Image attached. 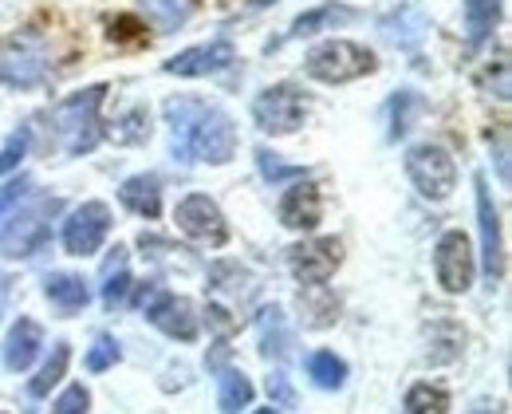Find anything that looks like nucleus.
Segmentation results:
<instances>
[{
    "instance_id": "obj_1",
    "label": "nucleus",
    "mask_w": 512,
    "mask_h": 414,
    "mask_svg": "<svg viewBox=\"0 0 512 414\" xmlns=\"http://www.w3.org/2000/svg\"><path fill=\"white\" fill-rule=\"evenodd\" d=\"M166 123H170V150L178 162H209V166H225L237 158V123L205 99L178 95L166 99L162 107Z\"/></svg>"
},
{
    "instance_id": "obj_2",
    "label": "nucleus",
    "mask_w": 512,
    "mask_h": 414,
    "mask_svg": "<svg viewBox=\"0 0 512 414\" xmlns=\"http://www.w3.org/2000/svg\"><path fill=\"white\" fill-rule=\"evenodd\" d=\"M103 95H107V87L95 83V87H83V91L67 95L52 107V127H56V138H60L67 158H83L99 146V138H103V127H99Z\"/></svg>"
},
{
    "instance_id": "obj_3",
    "label": "nucleus",
    "mask_w": 512,
    "mask_h": 414,
    "mask_svg": "<svg viewBox=\"0 0 512 414\" xmlns=\"http://www.w3.org/2000/svg\"><path fill=\"white\" fill-rule=\"evenodd\" d=\"M64 209L60 198H44L24 209H12L8 221L0 225V257L4 261H28L52 241V221Z\"/></svg>"
},
{
    "instance_id": "obj_4",
    "label": "nucleus",
    "mask_w": 512,
    "mask_h": 414,
    "mask_svg": "<svg viewBox=\"0 0 512 414\" xmlns=\"http://www.w3.org/2000/svg\"><path fill=\"white\" fill-rule=\"evenodd\" d=\"M375 68H379L375 64V52L363 48V44H355V40H323V44H316L308 52V60H304V71L312 79H320V83H331V87L351 83V79H363V75H371Z\"/></svg>"
},
{
    "instance_id": "obj_5",
    "label": "nucleus",
    "mask_w": 512,
    "mask_h": 414,
    "mask_svg": "<svg viewBox=\"0 0 512 414\" xmlns=\"http://www.w3.org/2000/svg\"><path fill=\"white\" fill-rule=\"evenodd\" d=\"M308 91L296 83H272L253 99V123L264 135H296L308 119Z\"/></svg>"
},
{
    "instance_id": "obj_6",
    "label": "nucleus",
    "mask_w": 512,
    "mask_h": 414,
    "mask_svg": "<svg viewBox=\"0 0 512 414\" xmlns=\"http://www.w3.org/2000/svg\"><path fill=\"white\" fill-rule=\"evenodd\" d=\"M406 178L414 182V190L430 202H446L457 190V162L446 146L438 142H418L406 150Z\"/></svg>"
},
{
    "instance_id": "obj_7",
    "label": "nucleus",
    "mask_w": 512,
    "mask_h": 414,
    "mask_svg": "<svg viewBox=\"0 0 512 414\" xmlns=\"http://www.w3.org/2000/svg\"><path fill=\"white\" fill-rule=\"evenodd\" d=\"M138 308L142 316L170 340H182V344H193L197 340V312L186 296L162 288V284H142L138 288Z\"/></svg>"
},
{
    "instance_id": "obj_8",
    "label": "nucleus",
    "mask_w": 512,
    "mask_h": 414,
    "mask_svg": "<svg viewBox=\"0 0 512 414\" xmlns=\"http://www.w3.org/2000/svg\"><path fill=\"white\" fill-rule=\"evenodd\" d=\"M434 276H438V284L446 288L449 296H461V292L473 288L477 253H473V241L461 229H449V233L438 237V245H434Z\"/></svg>"
},
{
    "instance_id": "obj_9",
    "label": "nucleus",
    "mask_w": 512,
    "mask_h": 414,
    "mask_svg": "<svg viewBox=\"0 0 512 414\" xmlns=\"http://www.w3.org/2000/svg\"><path fill=\"white\" fill-rule=\"evenodd\" d=\"M473 190H477V229H481V265H485V280L489 288L501 284L505 276V241H501V213L493 202V190L485 182V174L473 178Z\"/></svg>"
},
{
    "instance_id": "obj_10",
    "label": "nucleus",
    "mask_w": 512,
    "mask_h": 414,
    "mask_svg": "<svg viewBox=\"0 0 512 414\" xmlns=\"http://www.w3.org/2000/svg\"><path fill=\"white\" fill-rule=\"evenodd\" d=\"M111 233V209L107 202H83L67 213L64 249L71 257H95Z\"/></svg>"
},
{
    "instance_id": "obj_11",
    "label": "nucleus",
    "mask_w": 512,
    "mask_h": 414,
    "mask_svg": "<svg viewBox=\"0 0 512 414\" xmlns=\"http://www.w3.org/2000/svg\"><path fill=\"white\" fill-rule=\"evenodd\" d=\"M174 221H178V229H182L186 237L201 241V245L221 249V245L229 241L225 213H221V206H217L209 194H190V198H182L178 209H174Z\"/></svg>"
},
{
    "instance_id": "obj_12",
    "label": "nucleus",
    "mask_w": 512,
    "mask_h": 414,
    "mask_svg": "<svg viewBox=\"0 0 512 414\" xmlns=\"http://www.w3.org/2000/svg\"><path fill=\"white\" fill-rule=\"evenodd\" d=\"M339 265H343V245L335 237H316V241H304V245L288 249V269L304 288L327 284Z\"/></svg>"
},
{
    "instance_id": "obj_13",
    "label": "nucleus",
    "mask_w": 512,
    "mask_h": 414,
    "mask_svg": "<svg viewBox=\"0 0 512 414\" xmlns=\"http://www.w3.org/2000/svg\"><path fill=\"white\" fill-rule=\"evenodd\" d=\"M237 64V48L229 40H209V44H197L186 48L178 56H170L162 68L166 75H182V79H201V75H221Z\"/></svg>"
},
{
    "instance_id": "obj_14",
    "label": "nucleus",
    "mask_w": 512,
    "mask_h": 414,
    "mask_svg": "<svg viewBox=\"0 0 512 414\" xmlns=\"http://www.w3.org/2000/svg\"><path fill=\"white\" fill-rule=\"evenodd\" d=\"M48 75V64H44V52L28 40H16L4 56H0V83L4 87H16V91H32L40 87Z\"/></svg>"
},
{
    "instance_id": "obj_15",
    "label": "nucleus",
    "mask_w": 512,
    "mask_h": 414,
    "mask_svg": "<svg viewBox=\"0 0 512 414\" xmlns=\"http://www.w3.org/2000/svg\"><path fill=\"white\" fill-rule=\"evenodd\" d=\"M276 217H280V225L284 229H316L323 217V198L320 190L312 186V182H296V186H288L284 190V198H280V206H276Z\"/></svg>"
},
{
    "instance_id": "obj_16",
    "label": "nucleus",
    "mask_w": 512,
    "mask_h": 414,
    "mask_svg": "<svg viewBox=\"0 0 512 414\" xmlns=\"http://www.w3.org/2000/svg\"><path fill=\"white\" fill-rule=\"evenodd\" d=\"M40 347H44V328H40L32 316H20V320L8 328L4 347H0L4 367H8V371H16V375H20V371H28V367L36 363Z\"/></svg>"
},
{
    "instance_id": "obj_17",
    "label": "nucleus",
    "mask_w": 512,
    "mask_h": 414,
    "mask_svg": "<svg viewBox=\"0 0 512 414\" xmlns=\"http://www.w3.org/2000/svg\"><path fill=\"white\" fill-rule=\"evenodd\" d=\"M119 202L134 213V217H146L154 221L162 213V182L154 174H134L119 186Z\"/></svg>"
},
{
    "instance_id": "obj_18",
    "label": "nucleus",
    "mask_w": 512,
    "mask_h": 414,
    "mask_svg": "<svg viewBox=\"0 0 512 414\" xmlns=\"http://www.w3.org/2000/svg\"><path fill=\"white\" fill-rule=\"evenodd\" d=\"M256 328H260V355H264V359L284 363V359L292 355V336H288V320H284V308H280V304L260 308Z\"/></svg>"
},
{
    "instance_id": "obj_19",
    "label": "nucleus",
    "mask_w": 512,
    "mask_h": 414,
    "mask_svg": "<svg viewBox=\"0 0 512 414\" xmlns=\"http://www.w3.org/2000/svg\"><path fill=\"white\" fill-rule=\"evenodd\" d=\"M44 296H48V304L60 308L64 316H75V312H83V308L91 304V288H87V280L75 273H52L48 280H44Z\"/></svg>"
},
{
    "instance_id": "obj_20",
    "label": "nucleus",
    "mask_w": 512,
    "mask_h": 414,
    "mask_svg": "<svg viewBox=\"0 0 512 414\" xmlns=\"http://www.w3.org/2000/svg\"><path fill=\"white\" fill-rule=\"evenodd\" d=\"M351 20H359L355 8H347V4H320V8H308L304 16L292 20L288 40H304V36H316V32H327L335 24H351Z\"/></svg>"
},
{
    "instance_id": "obj_21",
    "label": "nucleus",
    "mask_w": 512,
    "mask_h": 414,
    "mask_svg": "<svg viewBox=\"0 0 512 414\" xmlns=\"http://www.w3.org/2000/svg\"><path fill=\"white\" fill-rule=\"evenodd\" d=\"M501 20V0H465V32L469 48H481Z\"/></svg>"
},
{
    "instance_id": "obj_22",
    "label": "nucleus",
    "mask_w": 512,
    "mask_h": 414,
    "mask_svg": "<svg viewBox=\"0 0 512 414\" xmlns=\"http://www.w3.org/2000/svg\"><path fill=\"white\" fill-rule=\"evenodd\" d=\"M67 363H71V344H52V355H48V363L36 371V379H28V395L32 399H48L52 395V387H60L67 375Z\"/></svg>"
},
{
    "instance_id": "obj_23",
    "label": "nucleus",
    "mask_w": 512,
    "mask_h": 414,
    "mask_svg": "<svg viewBox=\"0 0 512 414\" xmlns=\"http://www.w3.org/2000/svg\"><path fill=\"white\" fill-rule=\"evenodd\" d=\"M249 403H253V383H249V375L245 371H221V379H217V407L221 414H241L249 411Z\"/></svg>"
},
{
    "instance_id": "obj_24",
    "label": "nucleus",
    "mask_w": 512,
    "mask_h": 414,
    "mask_svg": "<svg viewBox=\"0 0 512 414\" xmlns=\"http://www.w3.org/2000/svg\"><path fill=\"white\" fill-rule=\"evenodd\" d=\"M383 36L390 44H398V48H414L418 40H422V32H426V20H422V12L418 8H398V12H390L383 24Z\"/></svg>"
},
{
    "instance_id": "obj_25",
    "label": "nucleus",
    "mask_w": 512,
    "mask_h": 414,
    "mask_svg": "<svg viewBox=\"0 0 512 414\" xmlns=\"http://www.w3.org/2000/svg\"><path fill=\"white\" fill-rule=\"evenodd\" d=\"M138 4H142L146 20H150L162 36L178 32V28L193 16V0H138Z\"/></svg>"
},
{
    "instance_id": "obj_26",
    "label": "nucleus",
    "mask_w": 512,
    "mask_h": 414,
    "mask_svg": "<svg viewBox=\"0 0 512 414\" xmlns=\"http://www.w3.org/2000/svg\"><path fill=\"white\" fill-rule=\"evenodd\" d=\"M402 414H449V391L442 383H414L402 399Z\"/></svg>"
},
{
    "instance_id": "obj_27",
    "label": "nucleus",
    "mask_w": 512,
    "mask_h": 414,
    "mask_svg": "<svg viewBox=\"0 0 512 414\" xmlns=\"http://www.w3.org/2000/svg\"><path fill=\"white\" fill-rule=\"evenodd\" d=\"M308 379L320 387V391H339L347 383V363L335 355V351H312L308 355Z\"/></svg>"
},
{
    "instance_id": "obj_28",
    "label": "nucleus",
    "mask_w": 512,
    "mask_h": 414,
    "mask_svg": "<svg viewBox=\"0 0 512 414\" xmlns=\"http://www.w3.org/2000/svg\"><path fill=\"white\" fill-rule=\"evenodd\" d=\"M107 135L115 138L119 146H138V142H146V138H150V111H146V107H130V111H123V115L111 123Z\"/></svg>"
},
{
    "instance_id": "obj_29",
    "label": "nucleus",
    "mask_w": 512,
    "mask_h": 414,
    "mask_svg": "<svg viewBox=\"0 0 512 414\" xmlns=\"http://www.w3.org/2000/svg\"><path fill=\"white\" fill-rule=\"evenodd\" d=\"M209 288H213V292L241 296V292L253 288V276H249V269H241V265H233V261H217V265L209 269Z\"/></svg>"
},
{
    "instance_id": "obj_30",
    "label": "nucleus",
    "mask_w": 512,
    "mask_h": 414,
    "mask_svg": "<svg viewBox=\"0 0 512 414\" xmlns=\"http://www.w3.org/2000/svg\"><path fill=\"white\" fill-rule=\"evenodd\" d=\"M418 111H422V99L414 91H394V99H390V138L406 135Z\"/></svg>"
},
{
    "instance_id": "obj_31",
    "label": "nucleus",
    "mask_w": 512,
    "mask_h": 414,
    "mask_svg": "<svg viewBox=\"0 0 512 414\" xmlns=\"http://www.w3.org/2000/svg\"><path fill=\"white\" fill-rule=\"evenodd\" d=\"M119 359H123V347H119L115 336H95V344L87 347V355H83V367H87L91 375H103V371H111Z\"/></svg>"
},
{
    "instance_id": "obj_32",
    "label": "nucleus",
    "mask_w": 512,
    "mask_h": 414,
    "mask_svg": "<svg viewBox=\"0 0 512 414\" xmlns=\"http://www.w3.org/2000/svg\"><path fill=\"white\" fill-rule=\"evenodd\" d=\"M320 296L323 300H312L308 292H300V312H304V324L308 328H327L339 316V300H331L327 292H320Z\"/></svg>"
},
{
    "instance_id": "obj_33",
    "label": "nucleus",
    "mask_w": 512,
    "mask_h": 414,
    "mask_svg": "<svg viewBox=\"0 0 512 414\" xmlns=\"http://www.w3.org/2000/svg\"><path fill=\"white\" fill-rule=\"evenodd\" d=\"M28 146H32V127L24 123L20 131H12L8 142L0 146V178H4V174H12V170L20 166V158L28 154Z\"/></svg>"
},
{
    "instance_id": "obj_34",
    "label": "nucleus",
    "mask_w": 512,
    "mask_h": 414,
    "mask_svg": "<svg viewBox=\"0 0 512 414\" xmlns=\"http://www.w3.org/2000/svg\"><path fill=\"white\" fill-rule=\"evenodd\" d=\"M256 166H260V174H264V182H272V186H280V182H288V178H304V166H284V162H276V154L272 150H256Z\"/></svg>"
},
{
    "instance_id": "obj_35",
    "label": "nucleus",
    "mask_w": 512,
    "mask_h": 414,
    "mask_svg": "<svg viewBox=\"0 0 512 414\" xmlns=\"http://www.w3.org/2000/svg\"><path fill=\"white\" fill-rule=\"evenodd\" d=\"M103 280H107V284H103V304H107L111 312H115V308H123V304H127V296H130V288H134V284H130L127 265H123V269L103 273Z\"/></svg>"
},
{
    "instance_id": "obj_36",
    "label": "nucleus",
    "mask_w": 512,
    "mask_h": 414,
    "mask_svg": "<svg viewBox=\"0 0 512 414\" xmlns=\"http://www.w3.org/2000/svg\"><path fill=\"white\" fill-rule=\"evenodd\" d=\"M87 407H91V391L83 383H71L64 395L52 403V414H87Z\"/></svg>"
},
{
    "instance_id": "obj_37",
    "label": "nucleus",
    "mask_w": 512,
    "mask_h": 414,
    "mask_svg": "<svg viewBox=\"0 0 512 414\" xmlns=\"http://www.w3.org/2000/svg\"><path fill=\"white\" fill-rule=\"evenodd\" d=\"M28 190H32V178H28V174H20V178L4 182V186H0V217H4V213H12V209L20 206V198H24Z\"/></svg>"
},
{
    "instance_id": "obj_38",
    "label": "nucleus",
    "mask_w": 512,
    "mask_h": 414,
    "mask_svg": "<svg viewBox=\"0 0 512 414\" xmlns=\"http://www.w3.org/2000/svg\"><path fill=\"white\" fill-rule=\"evenodd\" d=\"M205 320H209L217 332H233V328H237V320H233V316H229L221 304H209V308H205Z\"/></svg>"
},
{
    "instance_id": "obj_39",
    "label": "nucleus",
    "mask_w": 512,
    "mask_h": 414,
    "mask_svg": "<svg viewBox=\"0 0 512 414\" xmlns=\"http://www.w3.org/2000/svg\"><path fill=\"white\" fill-rule=\"evenodd\" d=\"M268 395H272L276 403H284V407L296 403V395H292V387L284 383V375H272V379H268Z\"/></svg>"
},
{
    "instance_id": "obj_40",
    "label": "nucleus",
    "mask_w": 512,
    "mask_h": 414,
    "mask_svg": "<svg viewBox=\"0 0 512 414\" xmlns=\"http://www.w3.org/2000/svg\"><path fill=\"white\" fill-rule=\"evenodd\" d=\"M497 174L509 186V138H505V131H501V150H497Z\"/></svg>"
},
{
    "instance_id": "obj_41",
    "label": "nucleus",
    "mask_w": 512,
    "mask_h": 414,
    "mask_svg": "<svg viewBox=\"0 0 512 414\" xmlns=\"http://www.w3.org/2000/svg\"><path fill=\"white\" fill-rule=\"evenodd\" d=\"M469 414H505V403H501V399H477V403L469 407Z\"/></svg>"
},
{
    "instance_id": "obj_42",
    "label": "nucleus",
    "mask_w": 512,
    "mask_h": 414,
    "mask_svg": "<svg viewBox=\"0 0 512 414\" xmlns=\"http://www.w3.org/2000/svg\"><path fill=\"white\" fill-rule=\"evenodd\" d=\"M268 4H276V0H253V8H268Z\"/></svg>"
},
{
    "instance_id": "obj_43",
    "label": "nucleus",
    "mask_w": 512,
    "mask_h": 414,
    "mask_svg": "<svg viewBox=\"0 0 512 414\" xmlns=\"http://www.w3.org/2000/svg\"><path fill=\"white\" fill-rule=\"evenodd\" d=\"M253 414H280V411H276V407H268V411H253Z\"/></svg>"
}]
</instances>
